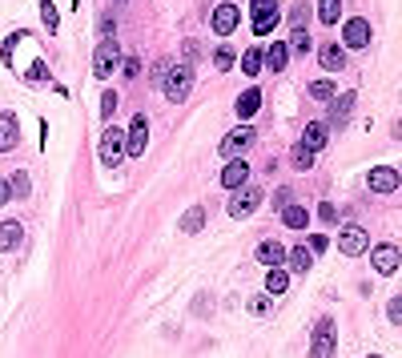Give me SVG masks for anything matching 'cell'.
Returning a JSON list of instances; mask_svg holds the SVG:
<instances>
[{"label":"cell","instance_id":"1","mask_svg":"<svg viewBox=\"0 0 402 358\" xmlns=\"http://www.w3.org/2000/svg\"><path fill=\"white\" fill-rule=\"evenodd\" d=\"M161 89H165L169 101H177V105H181V101L190 97V89H193V69H190V65H169Z\"/></svg>","mask_w":402,"mask_h":358},{"label":"cell","instance_id":"2","mask_svg":"<svg viewBox=\"0 0 402 358\" xmlns=\"http://www.w3.org/2000/svg\"><path fill=\"white\" fill-rule=\"evenodd\" d=\"M258 206H261V190L258 186H241V190H234V197H230V217H250Z\"/></svg>","mask_w":402,"mask_h":358},{"label":"cell","instance_id":"3","mask_svg":"<svg viewBox=\"0 0 402 358\" xmlns=\"http://www.w3.org/2000/svg\"><path fill=\"white\" fill-rule=\"evenodd\" d=\"M250 12H254V32L258 37L274 32V24H278V0H254Z\"/></svg>","mask_w":402,"mask_h":358},{"label":"cell","instance_id":"4","mask_svg":"<svg viewBox=\"0 0 402 358\" xmlns=\"http://www.w3.org/2000/svg\"><path fill=\"white\" fill-rule=\"evenodd\" d=\"M338 250H342V254H350V258H358V254H366V250H370V234H366L362 226H346V230L338 234Z\"/></svg>","mask_w":402,"mask_h":358},{"label":"cell","instance_id":"5","mask_svg":"<svg viewBox=\"0 0 402 358\" xmlns=\"http://www.w3.org/2000/svg\"><path fill=\"white\" fill-rule=\"evenodd\" d=\"M117 61H121V48L113 37H105L101 45H97V57H93V72L97 77H109V72L117 69Z\"/></svg>","mask_w":402,"mask_h":358},{"label":"cell","instance_id":"6","mask_svg":"<svg viewBox=\"0 0 402 358\" xmlns=\"http://www.w3.org/2000/svg\"><path fill=\"white\" fill-rule=\"evenodd\" d=\"M121 157H125V133L109 125V129L101 133V161H105V166H117Z\"/></svg>","mask_w":402,"mask_h":358},{"label":"cell","instance_id":"7","mask_svg":"<svg viewBox=\"0 0 402 358\" xmlns=\"http://www.w3.org/2000/svg\"><path fill=\"white\" fill-rule=\"evenodd\" d=\"M145 145H149V117H133L129 133H125V153L129 157H141Z\"/></svg>","mask_w":402,"mask_h":358},{"label":"cell","instance_id":"8","mask_svg":"<svg viewBox=\"0 0 402 358\" xmlns=\"http://www.w3.org/2000/svg\"><path fill=\"white\" fill-rule=\"evenodd\" d=\"M314 358H334V318H322L314 326Z\"/></svg>","mask_w":402,"mask_h":358},{"label":"cell","instance_id":"9","mask_svg":"<svg viewBox=\"0 0 402 358\" xmlns=\"http://www.w3.org/2000/svg\"><path fill=\"white\" fill-rule=\"evenodd\" d=\"M254 137H258V133H254V125H237L234 133L221 141V153H225V161H230V157H237L241 149H250V145H254Z\"/></svg>","mask_w":402,"mask_h":358},{"label":"cell","instance_id":"10","mask_svg":"<svg viewBox=\"0 0 402 358\" xmlns=\"http://www.w3.org/2000/svg\"><path fill=\"white\" fill-rule=\"evenodd\" d=\"M366 186L374 193H394L402 186V177H399V169H390V166H379V169H370V177H366Z\"/></svg>","mask_w":402,"mask_h":358},{"label":"cell","instance_id":"11","mask_svg":"<svg viewBox=\"0 0 402 358\" xmlns=\"http://www.w3.org/2000/svg\"><path fill=\"white\" fill-rule=\"evenodd\" d=\"M370 262H374L379 274H394L399 262H402V254H399V246H390V241H386V246H374V250H370Z\"/></svg>","mask_w":402,"mask_h":358},{"label":"cell","instance_id":"12","mask_svg":"<svg viewBox=\"0 0 402 358\" xmlns=\"http://www.w3.org/2000/svg\"><path fill=\"white\" fill-rule=\"evenodd\" d=\"M237 21H241L237 4H217V8H213V32H217V37H230L237 28Z\"/></svg>","mask_w":402,"mask_h":358},{"label":"cell","instance_id":"13","mask_svg":"<svg viewBox=\"0 0 402 358\" xmlns=\"http://www.w3.org/2000/svg\"><path fill=\"white\" fill-rule=\"evenodd\" d=\"M245 181H250V166H245L241 157H230L225 169H221V186H225V190H241Z\"/></svg>","mask_w":402,"mask_h":358},{"label":"cell","instance_id":"14","mask_svg":"<svg viewBox=\"0 0 402 358\" xmlns=\"http://www.w3.org/2000/svg\"><path fill=\"white\" fill-rule=\"evenodd\" d=\"M342 37H346V48H366L370 45V24L362 17H354V21L342 24Z\"/></svg>","mask_w":402,"mask_h":358},{"label":"cell","instance_id":"15","mask_svg":"<svg viewBox=\"0 0 402 358\" xmlns=\"http://www.w3.org/2000/svg\"><path fill=\"white\" fill-rule=\"evenodd\" d=\"M21 141V125L12 113H0V153H8V149H17Z\"/></svg>","mask_w":402,"mask_h":358},{"label":"cell","instance_id":"16","mask_svg":"<svg viewBox=\"0 0 402 358\" xmlns=\"http://www.w3.org/2000/svg\"><path fill=\"white\" fill-rule=\"evenodd\" d=\"M326 137H330V129H326V121H310V125H306V133H302V145L318 153V149H326Z\"/></svg>","mask_w":402,"mask_h":358},{"label":"cell","instance_id":"17","mask_svg":"<svg viewBox=\"0 0 402 358\" xmlns=\"http://www.w3.org/2000/svg\"><path fill=\"white\" fill-rule=\"evenodd\" d=\"M258 109H261V89H245V93L237 97V117L241 121H250Z\"/></svg>","mask_w":402,"mask_h":358},{"label":"cell","instance_id":"18","mask_svg":"<svg viewBox=\"0 0 402 358\" xmlns=\"http://www.w3.org/2000/svg\"><path fill=\"white\" fill-rule=\"evenodd\" d=\"M285 262H290L294 274H306L314 266V254H310V246H294V250H285Z\"/></svg>","mask_w":402,"mask_h":358},{"label":"cell","instance_id":"19","mask_svg":"<svg viewBox=\"0 0 402 358\" xmlns=\"http://www.w3.org/2000/svg\"><path fill=\"white\" fill-rule=\"evenodd\" d=\"M258 262L261 266H282L285 262V246L282 241H261L258 246Z\"/></svg>","mask_w":402,"mask_h":358},{"label":"cell","instance_id":"20","mask_svg":"<svg viewBox=\"0 0 402 358\" xmlns=\"http://www.w3.org/2000/svg\"><path fill=\"white\" fill-rule=\"evenodd\" d=\"M21 238H24V230H21V221H0V250H17L21 246Z\"/></svg>","mask_w":402,"mask_h":358},{"label":"cell","instance_id":"21","mask_svg":"<svg viewBox=\"0 0 402 358\" xmlns=\"http://www.w3.org/2000/svg\"><path fill=\"white\" fill-rule=\"evenodd\" d=\"M318 61H322V69L338 72L342 65H346V52H342L338 45H322V48H318Z\"/></svg>","mask_w":402,"mask_h":358},{"label":"cell","instance_id":"22","mask_svg":"<svg viewBox=\"0 0 402 358\" xmlns=\"http://www.w3.org/2000/svg\"><path fill=\"white\" fill-rule=\"evenodd\" d=\"M285 61H290V45H270L265 48V69H274V72H282L285 69Z\"/></svg>","mask_w":402,"mask_h":358},{"label":"cell","instance_id":"23","mask_svg":"<svg viewBox=\"0 0 402 358\" xmlns=\"http://www.w3.org/2000/svg\"><path fill=\"white\" fill-rule=\"evenodd\" d=\"M350 109H354V93H342L338 101H334V109H330V125H346Z\"/></svg>","mask_w":402,"mask_h":358},{"label":"cell","instance_id":"24","mask_svg":"<svg viewBox=\"0 0 402 358\" xmlns=\"http://www.w3.org/2000/svg\"><path fill=\"white\" fill-rule=\"evenodd\" d=\"M285 286H290V274H285L282 266H270V274H265V290H270V294H285Z\"/></svg>","mask_w":402,"mask_h":358},{"label":"cell","instance_id":"25","mask_svg":"<svg viewBox=\"0 0 402 358\" xmlns=\"http://www.w3.org/2000/svg\"><path fill=\"white\" fill-rule=\"evenodd\" d=\"M282 221L290 226V230H306V221H310V214L302 210V206H285L282 210Z\"/></svg>","mask_w":402,"mask_h":358},{"label":"cell","instance_id":"26","mask_svg":"<svg viewBox=\"0 0 402 358\" xmlns=\"http://www.w3.org/2000/svg\"><path fill=\"white\" fill-rule=\"evenodd\" d=\"M261 65H265V52H261V48H250V52H241V69L250 72V77H258Z\"/></svg>","mask_w":402,"mask_h":358},{"label":"cell","instance_id":"27","mask_svg":"<svg viewBox=\"0 0 402 358\" xmlns=\"http://www.w3.org/2000/svg\"><path fill=\"white\" fill-rule=\"evenodd\" d=\"M318 17H322V24H338V17H342V0H318Z\"/></svg>","mask_w":402,"mask_h":358},{"label":"cell","instance_id":"28","mask_svg":"<svg viewBox=\"0 0 402 358\" xmlns=\"http://www.w3.org/2000/svg\"><path fill=\"white\" fill-rule=\"evenodd\" d=\"M201 226H205V214H201V206L185 210V217H181V230H185V234H197Z\"/></svg>","mask_w":402,"mask_h":358},{"label":"cell","instance_id":"29","mask_svg":"<svg viewBox=\"0 0 402 358\" xmlns=\"http://www.w3.org/2000/svg\"><path fill=\"white\" fill-rule=\"evenodd\" d=\"M41 21H45V28H48V32H57V28H61V17H57L52 0H41Z\"/></svg>","mask_w":402,"mask_h":358},{"label":"cell","instance_id":"30","mask_svg":"<svg viewBox=\"0 0 402 358\" xmlns=\"http://www.w3.org/2000/svg\"><path fill=\"white\" fill-rule=\"evenodd\" d=\"M310 97L330 105V101H334V85H330V81H314V85H310Z\"/></svg>","mask_w":402,"mask_h":358},{"label":"cell","instance_id":"31","mask_svg":"<svg viewBox=\"0 0 402 358\" xmlns=\"http://www.w3.org/2000/svg\"><path fill=\"white\" fill-rule=\"evenodd\" d=\"M234 57H237L234 48H230V45H221L217 52H213V65H217V69L225 72V69H234Z\"/></svg>","mask_w":402,"mask_h":358},{"label":"cell","instance_id":"32","mask_svg":"<svg viewBox=\"0 0 402 358\" xmlns=\"http://www.w3.org/2000/svg\"><path fill=\"white\" fill-rule=\"evenodd\" d=\"M8 186H12V197H28V190H32V186H28V173H12Z\"/></svg>","mask_w":402,"mask_h":358},{"label":"cell","instance_id":"33","mask_svg":"<svg viewBox=\"0 0 402 358\" xmlns=\"http://www.w3.org/2000/svg\"><path fill=\"white\" fill-rule=\"evenodd\" d=\"M113 109H117V93H113V89H105V93H101V121L113 117Z\"/></svg>","mask_w":402,"mask_h":358},{"label":"cell","instance_id":"34","mask_svg":"<svg viewBox=\"0 0 402 358\" xmlns=\"http://www.w3.org/2000/svg\"><path fill=\"white\" fill-rule=\"evenodd\" d=\"M310 166H314V149L298 145V149H294V169H310Z\"/></svg>","mask_w":402,"mask_h":358},{"label":"cell","instance_id":"35","mask_svg":"<svg viewBox=\"0 0 402 358\" xmlns=\"http://www.w3.org/2000/svg\"><path fill=\"white\" fill-rule=\"evenodd\" d=\"M290 48H294V52H310V32H306V28H294V37H290Z\"/></svg>","mask_w":402,"mask_h":358},{"label":"cell","instance_id":"36","mask_svg":"<svg viewBox=\"0 0 402 358\" xmlns=\"http://www.w3.org/2000/svg\"><path fill=\"white\" fill-rule=\"evenodd\" d=\"M270 310H274V306H270V294H258V298H250V314H258V318H265Z\"/></svg>","mask_w":402,"mask_h":358},{"label":"cell","instance_id":"37","mask_svg":"<svg viewBox=\"0 0 402 358\" xmlns=\"http://www.w3.org/2000/svg\"><path fill=\"white\" fill-rule=\"evenodd\" d=\"M306 4H294V12H290V24H294V28H306Z\"/></svg>","mask_w":402,"mask_h":358},{"label":"cell","instance_id":"38","mask_svg":"<svg viewBox=\"0 0 402 358\" xmlns=\"http://www.w3.org/2000/svg\"><path fill=\"white\" fill-rule=\"evenodd\" d=\"M318 217H322V221L330 226V221H338V210H334L330 201H322V206H318Z\"/></svg>","mask_w":402,"mask_h":358},{"label":"cell","instance_id":"39","mask_svg":"<svg viewBox=\"0 0 402 358\" xmlns=\"http://www.w3.org/2000/svg\"><path fill=\"white\" fill-rule=\"evenodd\" d=\"M121 69H125V77H137V72H141V61H137V57H125Z\"/></svg>","mask_w":402,"mask_h":358},{"label":"cell","instance_id":"40","mask_svg":"<svg viewBox=\"0 0 402 358\" xmlns=\"http://www.w3.org/2000/svg\"><path fill=\"white\" fill-rule=\"evenodd\" d=\"M386 314H390V322H402V298H390Z\"/></svg>","mask_w":402,"mask_h":358},{"label":"cell","instance_id":"41","mask_svg":"<svg viewBox=\"0 0 402 358\" xmlns=\"http://www.w3.org/2000/svg\"><path fill=\"white\" fill-rule=\"evenodd\" d=\"M326 246H330V241L322 238V234H314V238H310V254H326Z\"/></svg>","mask_w":402,"mask_h":358},{"label":"cell","instance_id":"42","mask_svg":"<svg viewBox=\"0 0 402 358\" xmlns=\"http://www.w3.org/2000/svg\"><path fill=\"white\" fill-rule=\"evenodd\" d=\"M165 72H169V65H165V61H157V65H153V85H157V89H161V81H165Z\"/></svg>","mask_w":402,"mask_h":358},{"label":"cell","instance_id":"43","mask_svg":"<svg viewBox=\"0 0 402 358\" xmlns=\"http://www.w3.org/2000/svg\"><path fill=\"white\" fill-rule=\"evenodd\" d=\"M45 77H48V69H45V65H41V61H37V65L28 69V81H45Z\"/></svg>","mask_w":402,"mask_h":358},{"label":"cell","instance_id":"44","mask_svg":"<svg viewBox=\"0 0 402 358\" xmlns=\"http://www.w3.org/2000/svg\"><path fill=\"white\" fill-rule=\"evenodd\" d=\"M181 52H185V61H193V57L201 52V45H197V41H185V45H181Z\"/></svg>","mask_w":402,"mask_h":358},{"label":"cell","instance_id":"45","mask_svg":"<svg viewBox=\"0 0 402 358\" xmlns=\"http://www.w3.org/2000/svg\"><path fill=\"white\" fill-rule=\"evenodd\" d=\"M8 197H12V186H8V181H4V177H0V206H4V201H8Z\"/></svg>","mask_w":402,"mask_h":358},{"label":"cell","instance_id":"46","mask_svg":"<svg viewBox=\"0 0 402 358\" xmlns=\"http://www.w3.org/2000/svg\"><path fill=\"white\" fill-rule=\"evenodd\" d=\"M394 137H402V121H399V125H394Z\"/></svg>","mask_w":402,"mask_h":358}]
</instances>
